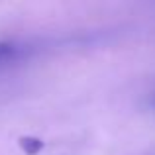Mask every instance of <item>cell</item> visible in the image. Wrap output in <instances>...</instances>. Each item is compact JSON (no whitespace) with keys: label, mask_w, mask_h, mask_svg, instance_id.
Returning <instances> with one entry per match:
<instances>
[{"label":"cell","mask_w":155,"mask_h":155,"mask_svg":"<svg viewBox=\"0 0 155 155\" xmlns=\"http://www.w3.org/2000/svg\"><path fill=\"white\" fill-rule=\"evenodd\" d=\"M18 145L26 155H38L39 151L43 149V141L39 137H34V136H24L18 140Z\"/></svg>","instance_id":"1"},{"label":"cell","mask_w":155,"mask_h":155,"mask_svg":"<svg viewBox=\"0 0 155 155\" xmlns=\"http://www.w3.org/2000/svg\"><path fill=\"white\" fill-rule=\"evenodd\" d=\"M16 53H18L16 45L0 41V61H8V59H12V57H16Z\"/></svg>","instance_id":"2"},{"label":"cell","mask_w":155,"mask_h":155,"mask_svg":"<svg viewBox=\"0 0 155 155\" xmlns=\"http://www.w3.org/2000/svg\"><path fill=\"white\" fill-rule=\"evenodd\" d=\"M149 104H151V106H155V94L151 96V98H149Z\"/></svg>","instance_id":"3"}]
</instances>
